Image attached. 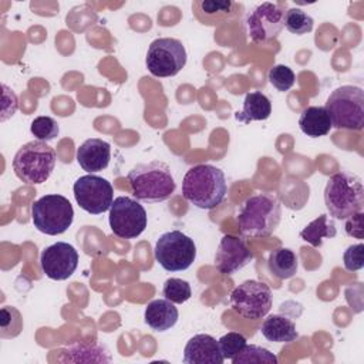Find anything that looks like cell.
I'll return each instance as SVG.
<instances>
[{
    "mask_svg": "<svg viewBox=\"0 0 364 364\" xmlns=\"http://www.w3.org/2000/svg\"><path fill=\"white\" fill-rule=\"evenodd\" d=\"M226 192L228 183L223 171L209 164L189 168L182 181L183 198L200 209L216 208L223 202Z\"/></svg>",
    "mask_w": 364,
    "mask_h": 364,
    "instance_id": "6da1fadb",
    "label": "cell"
},
{
    "mask_svg": "<svg viewBox=\"0 0 364 364\" xmlns=\"http://www.w3.org/2000/svg\"><path fill=\"white\" fill-rule=\"evenodd\" d=\"M127 179L135 199L149 203L169 199L176 188L171 168L161 161L135 165Z\"/></svg>",
    "mask_w": 364,
    "mask_h": 364,
    "instance_id": "7a4b0ae2",
    "label": "cell"
},
{
    "mask_svg": "<svg viewBox=\"0 0 364 364\" xmlns=\"http://www.w3.org/2000/svg\"><path fill=\"white\" fill-rule=\"evenodd\" d=\"M324 203L331 218L347 219L363 212L364 188L361 178L350 171H340L327 179Z\"/></svg>",
    "mask_w": 364,
    "mask_h": 364,
    "instance_id": "3957f363",
    "label": "cell"
},
{
    "mask_svg": "<svg viewBox=\"0 0 364 364\" xmlns=\"http://www.w3.org/2000/svg\"><path fill=\"white\" fill-rule=\"evenodd\" d=\"M282 219V206L272 193L247 198L237 215L240 232L247 237H264L274 232Z\"/></svg>",
    "mask_w": 364,
    "mask_h": 364,
    "instance_id": "277c9868",
    "label": "cell"
},
{
    "mask_svg": "<svg viewBox=\"0 0 364 364\" xmlns=\"http://www.w3.org/2000/svg\"><path fill=\"white\" fill-rule=\"evenodd\" d=\"M55 166V152L44 141H30L18 148L13 158L16 176L24 183L34 185L46 182Z\"/></svg>",
    "mask_w": 364,
    "mask_h": 364,
    "instance_id": "5b68a950",
    "label": "cell"
},
{
    "mask_svg": "<svg viewBox=\"0 0 364 364\" xmlns=\"http://www.w3.org/2000/svg\"><path fill=\"white\" fill-rule=\"evenodd\" d=\"M331 125L337 129L364 128V91L357 85H341L331 91L326 105Z\"/></svg>",
    "mask_w": 364,
    "mask_h": 364,
    "instance_id": "8992f818",
    "label": "cell"
},
{
    "mask_svg": "<svg viewBox=\"0 0 364 364\" xmlns=\"http://www.w3.org/2000/svg\"><path fill=\"white\" fill-rule=\"evenodd\" d=\"M73 219V205L63 195H44L31 206V220L34 228L50 236L64 233L71 226Z\"/></svg>",
    "mask_w": 364,
    "mask_h": 364,
    "instance_id": "52a82bcc",
    "label": "cell"
},
{
    "mask_svg": "<svg viewBox=\"0 0 364 364\" xmlns=\"http://www.w3.org/2000/svg\"><path fill=\"white\" fill-rule=\"evenodd\" d=\"M155 260L166 272H182L191 267L196 257L193 239L181 230L165 232L159 236L154 249Z\"/></svg>",
    "mask_w": 364,
    "mask_h": 364,
    "instance_id": "ba28073f",
    "label": "cell"
},
{
    "mask_svg": "<svg viewBox=\"0 0 364 364\" xmlns=\"http://www.w3.org/2000/svg\"><path fill=\"white\" fill-rule=\"evenodd\" d=\"M145 64L148 71L155 77H173L186 64V50L178 38H156L148 47Z\"/></svg>",
    "mask_w": 364,
    "mask_h": 364,
    "instance_id": "9c48e42d",
    "label": "cell"
},
{
    "mask_svg": "<svg viewBox=\"0 0 364 364\" xmlns=\"http://www.w3.org/2000/svg\"><path fill=\"white\" fill-rule=\"evenodd\" d=\"M287 11L286 1H264L249 11L246 17V30L249 38L256 44H264L276 38L284 27Z\"/></svg>",
    "mask_w": 364,
    "mask_h": 364,
    "instance_id": "30bf717a",
    "label": "cell"
},
{
    "mask_svg": "<svg viewBox=\"0 0 364 364\" xmlns=\"http://www.w3.org/2000/svg\"><path fill=\"white\" fill-rule=\"evenodd\" d=\"M230 306L245 318H263L272 309V290L263 282L245 280L230 293Z\"/></svg>",
    "mask_w": 364,
    "mask_h": 364,
    "instance_id": "8fae6325",
    "label": "cell"
},
{
    "mask_svg": "<svg viewBox=\"0 0 364 364\" xmlns=\"http://www.w3.org/2000/svg\"><path fill=\"white\" fill-rule=\"evenodd\" d=\"M108 222L112 233L118 237L135 239L145 230L148 216L138 200L129 196H118L109 208Z\"/></svg>",
    "mask_w": 364,
    "mask_h": 364,
    "instance_id": "7c38bea8",
    "label": "cell"
},
{
    "mask_svg": "<svg viewBox=\"0 0 364 364\" xmlns=\"http://www.w3.org/2000/svg\"><path fill=\"white\" fill-rule=\"evenodd\" d=\"M73 191L78 206L91 215H101L109 210L114 202L111 182L94 173L80 176L74 182Z\"/></svg>",
    "mask_w": 364,
    "mask_h": 364,
    "instance_id": "4fadbf2b",
    "label": "cell"
},
{
    "mask_svg": "<svg viewBox=\"0 0 364 364\" xmlns=\"http://www.w3.org/2000/svg\"><path fill=\"white\" fill-rule=\"evenodd\" d=\"M40 266L48 279L65 280L78 266V252L67 242H55L41 252Z\"/></svg>",
    "mask_w": 364,
    "mask_h": 364,
    "instance_id": "5bb4252c",
    "label": "cell"
},
{
    "mask_svg": "<svg viewBox=\"0 0 364 364\" xmlns=\"http://www.w3.org/2000/svg\"><path fill=\"white\" fill-rule=\"evenodd\" d=\"M253 253L247 249L245 240L235 235H225L215 255V266L223 274H233L247 266Z\"/></svg>",
    "mask_w": 364,
    "mask_h": 364,
    "instance_id": "9a60e30c",
    "label": "cell"
},
{
    "mask_svg": "<svg viewBox=\"0 0 364 364\" xmlns=\"http://www.w3.org/2000/svg\"><path fill=\"white\" fill-rule=\"evenodd\" d=\"M192 11L202 24L219 26L240 16L243 6L230 0H196L192 3Z\"/></svg>",
    "mask_w": 364,
    "mask_h": 364,
    "instance_id": "2e32d148",
    "label": "cell"
},
{
    "mask_svg": "<svg viewBox=\"0 0 364 364\" xmlns=\"http://www.w3.org/2000/svg\"><path fill=\"white\" fill-rule=\"evenodd\" d=\"M223 360L219 343L209 334H195L183 348L185 364H222Z\"/></svg>",
    "mask_w": 364,
    "mask_h": 364,
    "instance_id": "e0dca14e",
    "label": "cell"
},
{
    "mask_svg": "<svg viewBox=\"0 0 364 364\" xmlns=\"http://www.w3.org/2000/svg\"><path fill=\"white\" fill-rule=\"evenodd\" d=\"M111 159V145L100 138L85 139L77 148V162L88 173L102 171Z\"/></svg>",
    "mask_w": 364,
    "mask_h": 364,
    "instance_id": "ac0fdd59",
    "label": "cell"
},
{
    "mask_svg": "<svg viewBox=\"0 0 364 364\" xmlns=\"http://www.w3.org/2000/svg\"><path fill=\"white\" fill-rule=\"evenodd\" d=\"M179 317V311L175 303L166 299H156L148 303L144 318L145 323L155 331H166L172 328Z\"/></svg>",
    "mask_w": 364,
    "mask_h": 364,
    "instance_id": "d6986e66",
    "label": "cell"
},
{
    "mask_svg": "<svg viewBox=\"0 0 364 364\" xmlns=\"http://www.w3.org/2000/svg\"><path fill=\"white\" fill-rule=\"evenodd\" d=\"M260 331L272 343H291L299 337L293 320L283 314L267 316L262 323Z\"/></svg>",
    "mask_w": 364,
    "mask_h": 364,
    "instance_id": "ffe728a7",
    "label": "cell"
},
{
    "mask_svg": "<svg viewBox=\"0 0 364 364\" xmlns=\"http://www.w3.org/2000/svg\"><path fill=\"white\" fill-rule=\"evenodd\" d=\"M299 127L303 134L310 138L324 136L333 128L330 115L327 114L324 107L311 105L301 111L299 118Z\"/></svg>",
    "mask_w": 364,
    "mask_h": 364,
    "instance_id": "44dd1931",
    "label": "cell"
},
{
    "mask_svg": "<svg viewBox=\"0 0 364 364\" xmlns=\"http://www.w3.org/2000/svg\"><path fill=\"white\" fill-rule=\"evenodd\" d=\"M272 114L270 100L260 91H252L246 94L243 101V109L235 114L239 122L249 124L252 121H264Z\"/></svg>",
    "mask_w": 364,
    "mask_h": 364,
    "instance_id": "7402d4cb",
    "label": "cell"
},
{
    "mask_svg": "<svg viewBox=\"0 0 364 364\" xmlns=\"http://www.w3.org/2000/svg\"><path fill=\"white\" fill-rule=\"evenodd\" d=\"M61 361L70 363H109L111 355L105 346L100 343H77L64 351Z\"/></svg>",
    "mask_w": 364,
    "mask_h": 364,
    "instance_id": "603a6c76",
    "label": "cell"
},
{
    "mask_svg": "<svg viewBox=\"0 0 364 364\" xmlns=\"http://www.w3.org/2000/svg\"><path fill=\"white\" fill-rule=\"evenodd\" d=\"M269 270L277 279H290L297 273L299 259L289 247H277L270 252L267 260Z\"/></svg>",
    "mask_w": 364,
    "mask_h": 364,
    "instance_id": "cb8c5ba5",
    "label": "cell"
},
{
    "mask_svg": "<svg viewBox=\"0 0 364 364\" xmlns=\"http://www.w3.org/2000/svg\"><path fill=\"white\" fill-rule=\"evenodd\" d=\"M336 235H337L336 223L326 213H321L320 216H317L300 232V237L314 247H320L324 239H331Z\"/></svg>",
    "mask_w": 364,
    "mask_h": 364,
    "instance_id": "d4e9b609",
    "label": "cell"
},
{
    "mask_svg": "<svg viewBox=\"0 0 364 364\" xmlns=\"http://www.w3.org/2000/svg\"><path fill=\"white\" fill-rule=\"evenodd\" d=\"M23 330V317L13 306H4L0 310V337L14 338Z\"/></svg>",
    "mask_w": 364,
    "mask_h": 364,
    "instance_id": "484cf974",
    "label": "cell"
},
{
    "mask_svg": "<svg viewBox=\"0 0 364 364\" xmlns=\"http://www.w3.org/2000/svg\"><path fill=\"white\" fill-rule=\"evenodd\" d=\"M233 364H276L277 357L270 353L267 348L256 346V344H246L245 348L232 360Z\"/></svg>",
    "mask_w": 364,
    "mask_h": 364,
    "instance_id": "4316f807",
    "label": "cell"
},
{
    "mask_svg": "<svg viewBox=\"0 0 364 364\" xmlns=\"http://www.w3.org/2000/svg\"><path fill=\"white\" fill-rule=\"evenodd\" d=\"M314 26V20L311 16H309L306 11H303L301 9H289L286 11V17H284V27L296 34V36H303L307 34L313 30Z\"/></svg>",
    "mask_w": 364,
    "mask_h": 364,
    "instance_id": "83f0119b",
    "label": "cell"
},
{
    "mask_svg": "<svg viewBox=\"0 0 364 364\" xmlns=\"http://www.w3.org/2000/svg\"><path fill=\"white\" fill-rule=\"evenodd\" d=\"M162 294L166 300L175 304H182L191 299L192 290H191V284L186 280L179 277H169L164 283Z\"/></svg>",
    "mask_w": 364,
    "mask_h": 364,
    "instance_id": "f1b7e54d",
    "label": "cell"
},
{
    "mask_svg": "<svg viewBox=\"0 0 364 364\" xmlns=\"http://www.w3.org/2000/svg\"><path fill=\"white\" fill-rule=\"evenodd\" d=\"M31 134L38 139V141H51L60 134V127L57 121L51 117L47 115H40L36 117L30 125Z\"/></svg>",
    "mask_w": 364,
    "mask_h": 364,
    "instance_id": "f546056e",
    "label": "cell"
},
{
    "mask_svg": "<svg viewBox=\"0 0 364 364\" xmlns=\"http://www.w3.org/2000/svg\"><path fill=\"white\" fill-rule=\"evenodd\" d=\"M267 80L277 91L284 92V91H289L294 85L296 75L290 67H287L284 64H277L269 70Z\"/></svg>",
    "mask_w": 364,
    "mask_h": 364,
    "instance_id": "4dcf8cb0",
    "label": "cell"
},
{
    "mask_svg": "<svg viewBox=\"0 0 364 364\" xmlns=\"http://www.w3.org/2000/svg\"><path fill=\"white\" fill-rule=\"evenodd\" d=\"M218 343H219V348H220L223 358L232 361L245 348V346L247 344V340L243 334L230 331V333L222 336L218 340Z\"/></svg>",
    "mask_w": 364,
    "mask_h": 364,
    "instance_id": "1f68e13d",
    "label": "cell"
},
{
    "mask_svg": "<svg viewBox=\"0 0 364 364\" xmlns=\"http://www.w3.org/2000/svg\"><path fill=\"white\" fill-rule=\"evenodd\" d=\"M363 252H364L363 243L351 245L346 249V252L343 255V260H344V267L348 272H357V270L363 269V266H364Z\"/></svg>",
    "mask_w": 364,
    "mask_h": 364,
    "instance_id": "d6a6232c",
    "label": "cell"
},
{
    "mask_svg": "<svg viewBox=\"0 0 364 364\" xmlns=\"http://www.w3.org/2000/svg\"><path fill=\"white\" fill-rule=\"evenodd\" d=\"M3 87V111H1V121H6L9 117H13L17 107H18V102H17V97L16 94L13 92V90H10L6 84L1 85Z\"/></svg>",
    "mask_w": 364,
    "mask_h": 364,
    "instance_id": "836d02e7",
    "label": "cell"
},
{
    "mask_svg": "<svg viewBox=\"0 0 364 364\" xmlns=\"http://www.w3.org/2000/svg\"><path fill=\"white\" fill-rule=\"evenodd\" d=\"M363 218H364V213L358 212V213H354L353 216L346 219V233L348 236L355 237V239H363L364 237Z\"/></svg>",
    "mask_w": 364,
    "mask_h": 364,
    "instance_id": "e575fe53",
    "label": "cell"
}]
</instances>
